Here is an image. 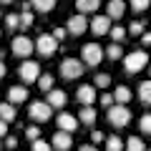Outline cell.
I'll list each match as a JSON object with an SVG mask.
<instances>
[{
    "label": "cell",
    "instance_id": "cell-16",
    "mask_svg": "<svg viewBox=\"0 0 151 151\" xmlns=\"http://www.w3.org/2000/svg\"><path fill=\"white\" fill-rule=\"evenodd\" d=\"M124 10H126V3L124 0H111L106 5V15L111 18V20H119L121 15H124Z\"/></svg>",
    "mask_w": 151,
    "mask_h": 151
},
{
    "label": "cell",
    "instance_id": "cell-42",
    "mask_svg": "<svg viewBox=\"0 0 151 151\" xmlns=\"http://www.w3.org/2000/svg\"><path fill=\"white\" fill-rule=\"evenodd\" d=\"M146 151H151V149H146Z\"/></svg>",
    "mask_w": 151,
    "mask_h": 151
},
{
    "label": "cell",
    "instance_id": "cell-30",
    "mask_svg": "<svg viewBox=\"0 0 151 151\" xmlns=\"http://www.w3.org/2000/svg\"><path fill=\"white\" fill-rule=\"evenodd\" d=\"M30 8H33V5H25V10L20 13V23H23V30L33 25V13H30Z\"/></svg>",
    "mask_w": 151,
    "mask_h": 151
},
{
    "label": "cell",
    "instance_id": "cell-6",
    "mask_svg": "<svg viewBox=\"0 0 151 151\" xmlns=\"http://www.w3.org/2000/svg\"><path fill=\"white\" fill-rule=\"evenodd\" d=\"M18 73H20L23 83H38L40 81V63H35V60H23L20 68H18Z\"/></svg>",
    "mask_w": 151,
    "mask_h": 151
},
{
    "label": "cell",
    "instance_id": "cell-15",
    "mask_svg": "<svg viewBox=\"0 0 151 151\" xmlns=\"http://www.w3.org/2000/svg\"><path fill=\"white\" fill-rule=\"evenodd\" d=\"M23 101H28V88L25 86H10L8 88V103H23Z\"/></svg>",
    "mask_w": 151,
    "mask_h": 151
},
{
    "label": "cell",
    "instance_id": "cell-8",
    "mask_svg": "<svg viewBox=\"0 0 151 151\" xmlns=\"http://www.w3.org/2000/svg\"><path fill=\"white\" fill-rule=\"evenodd\" d=\"M50 113H53V108H50L45 101H33L30 108H28V116H30V121H35V124L50 121Z\"/></svg>",
    "mask_w": 151,
    "mask_h": 151
},
{
    "label": "cell",
    "instance_id": "cell-23",
    "mask_svg": "<svg viewBox=\"0 0 151 151\" xmlns=\"http://www.w3.org/2000/svg\"><path fill=\"white\" fill-rule=\"evenodd\" d=\"M126 144L119 139V136H108L106 139V151H124Z\"/></svg>",
    "mask_w": 151,
    "mask_h": 151
},
{
    "label": "cell",
    "instance_id": "cell-31",
    "mask_svg": "<svg viewBox=\"0 0 151 151\" xmlns=\"http://www.w3.org/2000/svg\"><path fill=\"white\" fill-rule=\"evenodd\" d=\"M126 33H129V28H121V25H113V30H111V38H113V43H121L126 38Z\"/></svg>",
    "mask_w": 151,
    "mask_h": 151
},
{
    "label": "cell",
    "instance_id": "cell-13",
    "mask_svg": "<svg viewBox=\"0 0 151 151\" xmlns=\"http://www.w3.org/2000/svg\"><path fill=\"white\" fill-rule=\"evenodd\" d=\"M50 146H53V151H68L73 146V136L65 134V131H55L53 139H50Z\"/></svg>",
    "mask_w": 151,
    "mask_h": 151
},
{
    "label": "cell",
    "instance_id": "cell-27",
    "mask_svg": "<svg viewBox=\"0 0 151 151\" xmlns=\"http://www.w3.org/2000/svg\"><path fill=\"white\" fill-rule=\"evenodd\" d=\"M126 151H146L144 141L139 139V136H131L129 141H126Z\"/></svg>",
    "mask_w": 151,
    "mask_h": 151
},
{
    "label": "cell",
    "instance_id": "cell-19",
    "mask_svg": "<svg viewBox=\"0 0 151 151\" xmlns=\"http://www.w3.org/2000/svg\"><path fill=\"white\" fill-rule=\"evenodd\" d=\"M139 101L146 103V106H151V78L139 83Z\"/></svg>",
    "mask_w": 151,
    "mask_h": 151
},
{
    "label": "cell",
    "instance_id": "cell-25",
    "mask_svg": "<svg viewBox=\"0 0 151 151\" xmlns=\"http://www.w3.org/2000/svg\"><path fill=\"white\" fill-rule=\"evenodd\" d=\"M35 10H40V13H50V10H55V3L53 0H33L30 3Z\"/></svg>",
    "mask_w": 151,
    "mask_h": 151
},
{
    "label": "cell",
    "instance_id": "cell-36",
    "mask_svg": "<svg viewBox=\"0 0 151 151\" xmlns=\"http://www.w3.org/2000/svg\"><path fill=\"white\" fill-rule=\"evenodd\" d=\"M65 35H68V30H65V28H53V38H55V40H58V43H60V40H63Z\"/></svg>",
    "mask_w": 151,
    "mask_h": 151
},
{
    "label": "cell",
    "instance_id": "cell-3",
    "mask_svg": "<svg viewBox=\"0 0 151 151\" xmlns=\"http://www.w3.org/2000/svg\"><path fill=\"white\" fill-rule=\"evenodd\" d=\"M81 60H83V65L96 68V65L103 60V48H101L98 43H86V45L81 48Z\"/></svg>",
    "mask_w": 151,
    "mask_h": 151
},
{
    "label": "cell",
    "instance_id": "cell-7",
    "mask_svg": "<svg viewBox=\"0 0 151 151\" xmlns=\"http://www.w3.org/2000/svg\"><path fill=\"white\" fill-rule=\"evenodd\" d=\"M106 116H108V124L116 126V129H124V126H129V121H131V111L126 106H119V103H116Z\"/></svg>",
    "mask_w": 151,
    "mask_h": 151
},
{
    "label": "cell",
    "instance_id": "cell-35",
    "mask_svg": "<svg viewBox=\"0 0 151 151\" xmlns=\"http://www.w3.org/2000/svg\"><path fill=\"white\" fill-rule=\"evenodd\" d=\"M129 33H131V35H144V23H131Z\"/></svg>",
    "mask_w": 151,
    "mask_h": 151
},
{
    "label": "cell",
    "instance_id": "cell-28",
    "mask_svg": "<svg viewBox=\"0 0 151 151\" xmlns=\"http://www.w3.org/2000/svg\"><path fill=\"white\" fill-rule=\"evenodd\" d=\"M93 86H96V88H108V86H111V76H108V73H96Z\"/></svg>",
    "mask_w": 151,
    "mask_h": 151
},
{
    "label": "cell",
    "instance_id": "cell-17",
    "mask_svg": "<svg viewBox=\"0 0 151 151\" xmlns=\"http://www.w3.org/2000/svg\"><path fill=\"white\" fill-rule=\"evenodd\" d=\"M98 8H101L98 0H78V3H76V10L81 13V15H88V13L98 10Z\"/></svg>",
    "mask_w": 151,
    "mask_h": 151
},
{
    "label": "cell",
    "instance_id": "cell-22",
    "mask_svg": "<svg viewBox=\"0 0 151 151\" xmlns=\"http://www.w3.org/2000/svg\"><path fill=\"white\" fill-rule=\"evenodd\" d=\"M106 55H108L111 60H124V58H126L124 48H121L119 43H111V45H108V48H106Z\"/></svg>",
    "mask_w": 151,
    "mask_h": 151
},
{
    "label": "cell",
    "instance_id": "cell-1",
    "mask_svg": "<svg viewBox=\"0 0 151 151\" xmlns=\"http://www.w3.org/2000/svg\"><path fill=\"white\" fill-rule=\"evenodd\" d=\"M146 65H149V53H146V50H131V53H126V58H124V70L129 76L144 70Z\"/></svg>",
    "mask_w": 151,
    "mask_h": 151
},
{
    "label": "cell",
    "instance_id": "cell-41",
    "mask_svg": "<svg viewBox=\"0 0 151 151\" xmlns=\"http://www.w3.org/2000/svg\"><path fill=\"white\" fill-rule=\"evenodd\" d=\"M0 136H5V139H8V124H0Z\"/></svg>",
    "mask_w": 151,
    "mask_h": 151
},
{
    "label": "cell",
    "instance_id": "cell-4",
    "mask_svg": "<svg viewBox=\"0 0 151 151\" xmlns=\"http://www.w3.org/2000/svg\"><path fill=\"white\" fill-rule=\"evenodd\" d=\"M35 50L43 58H50V55H55V50H58V40L53 38V33H40L35 40Z\"/></svg>",
    "mask_w": 151,
    "mask_h": 151
},
{
    "label": "cell",
    "instance_id": "cell-39",
    "mask_svg": "<svg viewBox=\"0 0 151 151\" xmlns=\"http://www.w3.org/2000/svg\"><path fill=\"white\" fill-rule=\"evenodd\" d=\"M78 151H98V149L93 144H83V146H78Z\"/></svg>",
    "mask_w": 151,
    "mask_h": 151
},
{
    "label": "cell",
    "instance_id": "cell-20",
    "mask_svg": "<svg viewBox=\"0 0 151 151\" xmlns=\"http://www.w3.org/2000/svg\"><path fill=\"white\" fill-rule=\"evenodd\" d=\"M0 119H3V124H13V121H15V106L5 101L0 106Z\"/></svg>",
    "mask_w": 151,
    "mask_h": 151
},
{
    "label": "cell",
    "instance_id": "cell-40",
    "mask_svg": "<svg viewBox=\"0 0 151 151\" xmlns=\"http://www.w3.org/2000/svg\"><path fill=\"white\" fill-rule=\"evenodd\" d=\"M141 43H144V45H151V33H144V35H141Z\"/></svg>",
    "mask_w": 151,
    "mask_h": 151
},
{
    "label": "cell",
    "instance_id": "cell-5",
    "mask_svg": "<svg viewBox=\"0 0 151 151\" xmlns=\"http://www.w3.org/2000/svg\"><path fill=\"white\" fill-rule=\"evenodd\" d=\"M10 50H13V55L28 60V55L35 50V43H33L28 35H15V38H13V43H10Z\"/></svg>",
    "mask_w": 151,
    "mask_h": 151
},
{
    "label": "cell",
    "instance_id": "cell-24",
    "mask_svg": "<svg viewBox=\"0 0 151 151\" xmlns=\"http://www.w3.org/2000/svg\"><path fill=\"white\" fill-rule=\"evenodd\" d=\"M5 28H8V30H23L20 15H15V13H10V15H5Z\"/></svg>",
    "mask_w": 151,
    "mask_h": 151
},
{
    "label": "cell",
    "instance_id": "cell-14",
    "mask_svg": "<svg viewBox=\"0 0 151 151\" xmlns=\"http://www.w3.org/2000/svg\"><path fill=\"white\" fill-rule=\"evenodd\" d=\"M45 103H48L50 108H63L65 103H68V96H65V91H60V88H53L50 93H45Z\"/></svg>",
    "mask_w": 151,
    "mask_h": 151
},
{
    "label": "cell",
    "instance_id": "cell-37",
    "mask_svg": "<svg viewBox=\"0 0 151 151\" xmlns=\"http://www.w3.org/2000/svg\"><path fill=\"white\" fill-rule=\"evenodd\" d=\"M91 139H93V144H101V141H106L101 131H91Z\"/></svg>",
    "mask_w": 151,
    "mask_h": 151
},
{
    "label": "cell",
    "instance_id": "cell-18",
    "mask_svg": "<svg viewBox=\"0 0 151 151\" xmlns=\"http://www.w3.org/2000/svg\"><path fill=\"white\" fill-rule=\"evenodd\" d=\"M113 98H116V103H119V106H126V103L131 101V88H129V86H116Z\"/></svg>",
    "mask_w": 151,
    "mask_h": 151
},
{
    "label": "cell",
    "instance_id": "cell-29",
    "mask_svg": "<svg viewBox=\"0 0 151 151\" xmlns=\"http://www.w3.org/2000/svg\"><path fill=\"white\" fill-rule=\"evenodd\" d=\"M139 129H141V134L151 136V113H144V116H141V121H139Z\"/></svg>",
    "mask_w": 151,
    "mask_h": 151
},
{
    "label": "cell",
    "instance_id": "cell-32",
    "mask_svg": "<svg viewBox=\"0 0 151 151\" xmlns=\"http://www.w3.org/2000/svg\"><path fill=\"white\" fill-rule=\"evenodd\" d=\"M25 136H28L30 144H35V141H40V129H38V126H28V129H25Z\"/></svg>",
    "mask_w": 151,
    "mask_h": 151
},
{
    "label": "cell",
    "instance_id": "cell-38",
    "mask_svg": "<svg viewBox=\"0 0 151 151\" xmlns=\"http://www.w3.org/2000/svg\"><path fill=\"white\" fill-rule=\"evenodd\" d=\"M15 146H18V139L15 136H8L5 139V149H15Z\"/></svg>",
    "mask_w": 151,
    "mask_h": 151
},
{
    "label": "cell",
    "instance_id": "cell-33",
    "mask_svg": "<svg viewBox=\"0 0 151 151\" xmlns=\"http://www.w3.org/2000/svg\"><path fill=\"white\" fill-rule=\"evenodd\" d=\"M149 5H151L149 0H131V10H134V13H144Z\"/></svg>",
    "mask_w": 151,
    "mask_h": 151
},
{
    "label": "cell",
    "instance_id": "cell-12",
    "mask_svg": "<svg viewBox=\"0 0 151 151\" xmlns=\"http://www.w3.org/2000/svg\"><path fill=\"white\" fill-rule=\"evenodd\" d=\"M111 18L108 15H93L91 18V33L93 35H106V33H111Z\"/></svg>",
    "mask_w": 151,
    "mask_h": 151
},
{
    "label": "cell",
    "instance_id": "cell-2",
    "mask_svg": "<svg viewBox=\"0 0 151 151\" xmlns=\"http://www.w3.org/2000/svg\"><path fill=\"white\" fill-rule=\"evenodd\" d=\"M83 60L78 58H63L60 60V76H63L65 81H76V78H81L83 76Z\"/></svg>",
    "mask_w": 151,
    "mask_h": 151
},
{
    "label": "cell",
    "instance_id": "cell-21",
    "mask_svg": "<svg viewBox=\"0 0 151 151\" xmlns=\"http://www.w3.org/2000/svg\"><path fill=\"white\" fill-rule=\"evenodd\" d=\"M96 111H93V108H81V111H78V121H81V124H86V126H93L96 124Z\"/></svg>",
    "mask_w": 151,
    "mask_h": 151
},
{
    "label": "cell",
    "instance_id": "cell-10",
    "mask_svg": "<svg viewBox=\"0 0 151 151\" xmlns=\"http://www.w3.org/2000/svg\"><path fill=\"white\" fill-rule=\"evenodd\" d=\"M88 28H91V23L86 20V15L76 13V15H70V18H68V25H65V30H68L70 35H83Z\"/></svg>",
    "mask_w": 151,
    "mask_h": 151
},
{
    "label": "cell",
    "instance_id": "cell-11",
    "mask_svg": "<svg viewBox=\"0 0 151 151\" xmlns=\"http://www.w3.org/2000/svg\"><path fill=\"white\" fill-rule=\"evenodd\" d=\"M76 98L81 101L83 108H93V103H96V86H91V83H83V86L76 91Z\"/></svg>",
    "mask_w": 151,
    "mask_h": 151
},
{
    "label": "cell",
    "instance_id": "cell-34",
    "mask_svg": "<svg viewBox=\"0 0 151 151\" xmlns=\"http://www.w3.org/2000/svg\"><path fill=\"white\" fill-rule=\"evenodd\" d=\"M50 149H53V146H50L48 141H43V139L35 141V144H30V151H50Z\"/></svg>",
    "mask_w": 151,
    "mask_h": 151
},
{
    "label": "cell",
    "instance_id": "cell-26",
    "mask_svg": "<svg viewBox=\"0 0 151 151\" xmlns=\"http://www.w3.org/2000/svg\"><path fill=\"white\" fill-rule=\"evenodd\" d=\"M53 83H55L53 76H50V73H43V76H40V81H38V86H40V91L50 93V91H53Z\"/></svg>",
    "mask_w": 151,
    "mask_h": 151
},
{
    "label": "cell",
    "instance_id": "cell-9",
    "mask_svg": "<svg viewBox=\"0 0 151 151\" xmlns=\"http://www.w3.org/2000/svg\"><path fill=\"white\" fill-rule=\"evenodd\" d=\"M55 124H58V131H65V134L73 136V131H78V116H73V113L68 111H60L58 116H55Z\"/></svg>",
    "mask_w": 151,
    "mask_h": 151
},
{
    "label": "cell",
    "instance_id": "cell-43",
    "mask_svg": "<svg viewBox=\"0 0 151 151\" xmlns=\"http://www.w3.org/2000/svg\"><path fill=\"white\" fill-rule=\"evenodd\" d=\"M149 73H151V68H149Z\"/></svg>",
    "mask_w": 151,
    "mask_h": 151
}]
</instances>
